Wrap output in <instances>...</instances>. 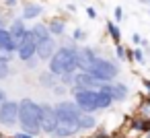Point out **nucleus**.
<instances>
[{
    "instance_id": "f257e3e1",
    "label": "nucleus",
    "mask_w": 150,
    "mask_h": 138,
    "mask_svg": "<svg viewBox=\"0 0 150 138\" xmlns=\"http://www.w3.org/2000/svg\"><path fill=\"white\" fill-rule=\"evenodd\" d=\"M52 107H54V113H56V126H54L50 136H54V138H70V136L80 132L78 115L82 111L78 109V105L74 101H58Z\"/></svg>"
},
{
    "instance_id": "f03ea898",
    "label": "nucleus",
    "mask_w": 150,
    "mask_h": 138,
    "mask_svg": "<svg viewBox=\"0 0 150 138\" xmlns=\"http://www.w3.org/2000/svg\"><path fill=\"white\" fill-rule=\"evenodd\" d=\"M39 120H41V105L33 99H21L17 107V124H21V130L31 136H37L41 132Z\"/></svg>"
},
{
    "instance_id": "7ed1b4c3",
    "label": "nucleus",
    "mask_w": 150,
    "mask_h": 138,
    "mask_svg": "<svg viewBox=\"0 0 150 138\" xmlns=\"http://www.w3.org/2000/svg\"><path fill=\"white\" fill-rule=\"evenodd\" d=\"M76 50L72 48H56V52L52 54L50 62V72H54L56 76L66 74V72H76Z\"/></svg>"
},
{
    "instance_id": "20e7f679",
    "label": "nucleus",
    "mask_w": 150,
    "mask_h": 138,
    "mask_svg": "<svg viewBox=\"0 0 150 138\" xmlns=\"http://www.w3.org/2000/svg\"><path fill=\"white\" fill-rule=\"evenodd\" d=\"M86 72H88L95 80H99V83H111V80L119 74V66H117L113 60H109V58L95 56L93 62L86 66Z\"/></svg>"
},
{
    "instance_id": "39448f33",
    "label": "nucleus",
    "mask_w": 150,
    "mask_h": 138,
    "mask_svg": "<svg viewBox=\"0 0 150 138\" xmlns=\"http://www.w3.org/2000/svg\"><path fill=\"white\" fill-rule=\"evenodd\" d=\"M74 95V103L82 113H95L99 111V93L97 89H80V87H70Z\"/></svg>"
},
{
    "instance_id": "423d86ee",
    "label": "nucleus",
    "mask_w": 150,
    "mask_h": 138,
    "mask_svg": "<svg viewBox=\"0 0 150 138\" xmlns=\"http://www.w3.org/2000/svg\"><path fill=\"white\" fill-rule=\"evenodd\" d=\"M17 107H19V101L4 99L0 103V126H4V128L17 126Z\"/></svg>"
},
{
    "instance_id": "0eeeda50",
    "label": "nucleus",
    "mask_w": 150,
    "mask_h": 138,
    "mask_svg": "<svg viewBox=\"0 0 150 138\" xmlns=\"http://www.w3.org/2000/svg\"><path fill=\"white\" fill-rule=\"evenodd\" d=\"M15 54H17V58H19L21 62H25V60H29V58L35 56V41H33L29 29L25 31V35H23L21 39H17V50H15Z\"/></svg>"
},
{
    "instance_id": "6e6552de",
    "label": "nucleus",
    "mask_w": 150,
    "mask_h": 138,
    "mask_svg": "<svg viewBox=\"0 0 150 138\" xmlns=\"http://www.w3.org/2000/svg\"><path fill=\"white\" fill-rule=\"evenodd\" d=\"M56 48H58V43H56V37L54 35H47L45 39H41V41H37L35 43V56H37V60H50L52 58V54L56 52Z\"/></svg>"
},
{
    "instance_id": "1a4fd4ad",
    "label": "nucleus",
    "mask_w": 150,
    "mask_h": 138,
    "mask_svg": "<svg viewBox=\"0 0 150 138\" xmlns=\"http://www.w3.org/2000/svg\"><path fill=\"white\" fill-rule=\"evenodd\" d=\"M41 105V120H39V126H41V132L45 134H52L54 126H56V113H54V107L50 103H39Z\"/></svg>"
},
{
    "instance_id": "9d476101",
    "label": "nucleus",
    "mask_w": 150,
    "mask_h": 138,
    "mask_svg": "<svg viewBox=\"0 0 150 138\" xmlns=\"http://www.w3.org/2000/svg\"><path fill=\"white\" fill-rule=\"evenodd\" d=\"M76 70H86V66L93 62V58L97 56L93 48H76Z\"/></svg>"
},
{
    "instance_id": "9b49d317",
    "label": "nucleus",
    "mask_w": 150,
    "mask_h": 138,
    "mask_svg": "<svg viewBox=\"0 0 150 138\" xmlns=\"http://www.w3.org/2000/svg\"><path fill=\"white\" fill-rule=\"evenodd\" d=\"M99 85V80H95L86 70H78L74 72V85L72 87H80V89H95Z\"/></svg>"
},
{
    "instance_id": "f8f14e48",
    "label": "nucleus",
    "mask_w": 150,
    "mask_h": 138,
    "mask_svg": "<svg viewBox=\"0 0 150 138\" xmlns=\"http://www.w3.org/2000/svg\"><path fill=\"white\" fill-rule=\"evenodd\" d=\"M0 48L11 54H15V50H17V39L11 35V31L6 27H0Z\"/></svg>"
},
{
    "instance_id": "ddd939ff",
    "label": "nucleus",
    "mask_w": 150,
    "mask_h": 138,
    "mask_svg": "<svg viewBox=\"0 0 150 138\" xmlns=\"http://www.w3.org/2000/svg\"><path fill=\"white\" fill-rule=\"evenodd\" d=\"M127 95H129V89H127V85H123V83H111V97H113V103L117 101H125L127 99Z\"/></svg>"
},
{
    "instance_id": "4468645a",
    "label": "nucleus",
    "mask_w": 150,
    "mask_h": 138,
    "mask_svg": "<svg viewBox=\"0 0 150 138\" xmlns=\"http://www.w3.org/2000/svg\"><path fill=\"white\" fill-rule=\"evenodd\" d=\"M41 13H43V6H41V4H37V2H27L25 9H23V21L37 19Z\"/></svg>"
},
{
    "instance_id": "2eb2a0df",
    "label": "nucleus",
    "mask_w": 150,
    "mask_h": 138,
    "mask_svg": "<svg viewBox=\"0 0 150 138\" xmlns=\"http://www.w3.org/2000/svg\"><path fill=\"white\" fill-rule=\"evenodd\" d=\"M29 33H31V37H33V41H35V43H37V41H41V39H45V37L50 35L47 25H43V23H33V25L29 27Z\"/></svg>"
},
{
    "instance_id": "dca6fc26",
    "label": "nucleus",
    "mask_w": 150,
    "mask_h": 138,
    "mask_svg": "<svg viewBox=\"0 0 150 138\" xmlns=\"http://www.w3.org/2000/svg\"><path fill=\"white\" fill-rule=\"evenodd\" d=\"M8 31H11V35H13L15 39H21V37L25 35V31H27V27H25V21H23V19H15V21L11 23Z\"/></svg>"
},
{
    "instance_id": "f3484780",
    "label": "nucleus",
    "mask_w": 150,
    "mask_h": 138,
    "mask_svg": "<svg viewBox=\"0 0 150 138\" xmlns=\"http://www.w3.org/2000/svg\"><path fill=\"white\" fill-rule=\"evenodd\" d=\"M47 31H50V35H54V37L64 35V31H66V23H64L62 19H52L50 25H47Z\"/></svg>"
},
{
    "instance_id": "a211bd4d",
    "label": "nucleus",
    "mask_w": 150,
    "mask_h": 138,
    "mask_svg": "<svg viewBox=\"0 0 150 138\" xmlns=\"http://www.w3.org/2000/svg\"><path fill=\"white\" fill-rule=\"evenodd\" d=\"M97 126V120L93 113H80L78 115V128L80 130H93Z\"/></svg>"
},
{
    "instance_id": "6ab92c4d",
    "label": "nucleus",
    "mask_w": 150,
    "mask_h": 138,
    "mask_svg": "<svg viewBox=\"0 0 150 138\" xmlns=\"http://www.w3.org/2000/svg\"><path fill=\"white\" fill-rule=\"evenodd\" d=\"M39 83H41L45 89H54L60 80H58V76H56L54 72H50V70H47V72H43V74L39 76Z\"/></svg>"
},
{
    "instance_id": "aec40b11",
    "label": "nucleus",
    "mask_w": 150,
    "mask_h": 138,
    "mask_svg": "<svg viewBox=\"0 0 150 138\" xmlns=\"http://www.w3.org/2000/svg\"><path fill=\"white\" fill-rule=\"evenodd\" d=\"M107 31H109V35H111L115 41H121V31H119V27H117L113 21H109V23H107Z\"/></svg>"
},
{
    "instance_id": "412c9836",
    "label": "nucleus",
    "mask_w": 150,
    "mask_h": 138,
    "mask_svg": "<svg viewBox=\"0 0 150 138\" xmlns=\"http://www.w3.org/2000/svg\"><path fill=\"white\" fill-rule=\"evenodd\" d=\"M58 80L66 87V89H70L72 85H74V72H66V74H60L58 76Z\"/></svg>"
},
{
    "instance_id": "4be33fe9",
    "label": "nucleus",
    "mask_w": 150,
    "mask_h": 138,
    "mask_svg": "<svg viewBox=\"0 0 150 138\" xmlns=\"http://www.w3.org/2000/svg\"><path fill=\"white\" fill-rule=\"evenodd\" d=\"M125 58H129V60H136V62H144V52L140 50V48H136V50H132L129 54H125Z\"/></svg>"
},
{
    "instance_id": "5701e85b",
    "label": "nucleus",
    "mask_w": 150,
    "mask_h": 138,
    "mask_svg": "<svg viewBox=\"0 0 150 138\" xmlns=\"http://www.w3.org/2000/svg\"><path fill=\"white\" fill-rule=\"evenodd\" d=\"M8 74H11V62H4V60H0V80L8 78Z\"/></svg>"
},
{
    "instance_id": "b1692460",
    "label": "nucleus",
    "mask_w": 150,
    "mask_h": 138,
    "mask_svg": "<svg viewBox=\"0 0 150 138\" xmlns=\"http://www.w3.org/2000/svg\"><path fill=\"white\" fill-rule=\"evenodd\" d=\"M72 39H74V41H82V39H86V31H84V29H80V27H78V29H74Z\"/></svg>"
},
{
    "instance_id": "393cba45",
    "label": "nucleus",
    "mask_w": 150,
    "mask_h": 138,
    "mask_svg": "<svg viewBox=\"0 0 150 138\" xmlns=\"http://www.w3.org/2000/svg\"><path fill=\"white\" fill-rule=\"evenodd\" d=\"M125 54H127V50L117 41V48H115V56H117V60H125Z\"/></svg>"
},
{
    "instance_id": "a878e982",
    "label": "nucleus",
    "mask_w": 150,
    "mask_h": 138,
    "mask_svg": "<svg viewBox=\"0 0 150 138\" xmlns=\"http://www.w3.org/2000/svg\"><path fill=\"white\" fill-rule=\"evenodd\" d=\"M11 58H13V54H11V52H6V50H2V48H0V60L11 62Z\"/></svg>"
},
{
    "instance_id": "bb28decb",
    "label": "nucleus",
    "mask_w": 150,
    "mask_h": 138,
    "mask_svg": "<svg viewBox=\"0 0 150 138\" xmlns=\"http://www.w3.org/2000/svg\"><path fill=\"white\" fill-rule=\"evenodd\" d=\"M27 62V68L29 70H35V66H37V56H33V58H29V60H25Z\"/></svg>"
},
{
    "instance_id": "cd10ccee",
    "label": "nucleus",
    "mask_w": 150,
    "mask_h": 138,
    "mask_svg": "<svg viewBox=\"0 0 150 138\" xmlns=\"http://www.w3.org/2000/svg\"><path fill=\"white\" fill-rule=\"evenodd\" d=\"M113 15H115V21H117V23H119V21H121V19H123V9H121V6H117V9H115V11H113Z\"/></svg>"
},
{
    "instance_id": "c85d7f7f",
    "label": "nucleus",
    "mask_w": 150,
    "mask_h": 138,
    "mask_svg": "<svg viewBox=\"0 0 150 138\" xmlns=\"http://www.w3.org/2000/svg\"><path fill=\"white\" fill-rule=\"evenodd\" d=\"M132 43H134V46H140V43H142V37H140V33H134V35H132Z\"/></svg>"
},
{
    "instance_id": "c756f323",
    "label": "nucleus",
    "mask_w": 150,
    "mask_h": 138,
    "mask_svg": "<svg viewBox=\"0 0 150 138\" xmlns=\"http://www.w3.org/2000/svg\"><path fill=\"white\" fill-rule=\"evenodd\" d=\"M15 138H35V136H31V134H27V132H17Z\"/></svg>"
},
{
    "instance_id": "7c9ffc66",
    "label": "nucleus",
    "mask_w": 150,
    "mask_h": 138,
    "mask_svg": "<svg viewBox=\"0 0 150 138\" xmlns=\"http://www.w3.org/2000/svg\"><path fill=\"white\" fill-rule=\"evenodd\" d=\"M86 15H88V19H95V17H97V11L88 6V9H86Z\"/></svg>"
},
{
    "instance_id": "2f4dec72",
    "label": "nucleus",
    "mask_w": 150,
    "mask_h": 138,
    "mask_svg": "<svg viewBox=\"0 0 150 138\" xmlns=\"http://www.w3.org/2000/svg\"><path fill=\"white\" fill-rule=\"evenodd\" d=\"M4 2H6V6H11V9L17 6V0H4Z\"/></svg>"
},
{
    "instance_id": "473e14b6",
    "label": "nucleus",
    "mask_w": 150,
    "mask_h": 138,
    "mask_svg": "<svg viewBox=\"0 0 150 138\" xmlns=\"http://www.w3.org/2000/svg\"><path fill=\"white\" fill-rule=\"evenodd\" d=\"M4 99H6V93H4V91H2V89H0V103H2V101H4Z\"/></svg>"
},
{
    "instance_id": "72a5a7b5",
    "label": "nucleus",
    "mask_w": 150,
    "mask_h": 138,
    "mask_svg": "<svg viewBox=\"0 0 150 138\" xmlns=\"http://www.w3.org/2000/svg\"><path fill=\"white\" fill-rule=\"evenodd\" d=\"M144 85H146V89H148V91H150V80H146V83H144Z\"/></svg>"
},
{
    "instance_id": "f704fd0d",
    "label": "nucleus",
    "mask_w": 150,
    "mask_h": 138,
    "mask_svg": "<svg viewBox=\"0 0 150 138\" xmlns=\"http://www.w3.org/2000/svg\"><path fill=\"white\" fill-rule=\"evenodd\" d=\"M140 2H144V0H140Z\"/></svg>"
},
{
    "instance_id": "c9c22d12",
    "label": "nucleus",
    "mask_w": 150,
    "mask_h": 138,
    "mask_svg": "<svg viewBox=\"0 0 150 138\" xmlns=\"http://www.w3.org/2000/svg\"><path fill=\"white\" fill-rule=\"evenodd\" d=\"M148 138H150V134H148Z\"/></svg>"
}]
</instances>
